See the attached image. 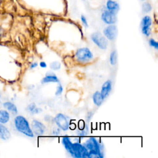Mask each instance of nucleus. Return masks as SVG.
<instances>
[{
	"label": "nucleus",
	"mask_w": 158,
	"mask_h": 158,
	"mask_svg": "<svg viewBox=\"0 0 158 158\" xmlns=\"http://www.w3.org/2000/svg\"><path fill=\"white\" fill-rule=\"evenodd\" d=\"M83 145L88 151V157H103L102 148L95 138H89Z\"/></svg>",
	"instance_id": "nucleus-1"
},
{
	"label": "nucleus",
	"mask_w": 158,
	"mask_h": 158,
	"mask_svg": "<svg viewBox=\"0 0 158 158\" xmlns=\"http://www.w3.org/2000/svg\"><path fill=\"white\" fill-rule=\"evenodd\" d=\"M14 126L16 130L28 137H33L34 133L28 120L22 115H17L14 118Z\"/></svg>",
	"instance_id": "nucleus-2"
},
{
	"label": "nucleus",
	"mask_w": 158,
	"mask_h": 158,
	"mask_svg": "<svg viewBox=\"0 0 158 158\" xmlns=\"http://www.w3.org/2000/svg\"><path fill=\"white\" fill-rule=\"evenodd\" d=\"M72 156L74 157H88V151L84 145L79 143L72 144Z\"/></svg>",
	"instance_id": "nucleus-3"
},
{
	"label": "nucleus",
	"mask_w": 158,
	"mask_h": 158,
	"mask_svg": "<svg viewBox=\"0 0 158 158\" xmlns=\"http://www.w3.org/2000/svg\"><path fill=\"white\" fill-rule=\"evenodd\" d=\"M57 126L64 131L67 130L70 127V118L68 116L59 113L57 114L54 118Z\"/></svg>",
	"instance_id": "nucleus-4"
},
{
	"label": "nucleus",
	"mask_w": 158,
	"mask_h": 158,
	"mask_svg": "<svg viewBox=\"0 0 158 158\" xmlns=\"http://www.w3.org/2000/svg\"><path fill=\"white\" fill-rule=\"evenodd\" d=\"M77 59L81 62H86L91 60L93 54L91 51L87 48H82L78 49L75 54Z\"/></svg>",
	"instance_id": "nucleus-5"
},
{
	"label": "nucleus",
	"mask_w": 158,
	"mask_h": 158,
	"mask_svg": "<svg viewBox=\"0 0 158 158\" xmlns=\"http://www.w3.org/2000/svg\"><path fill=\"white\" fill-rule=\"evenodd\" d=\"M94 43L101 49H106L107 46V41L106 38L100 33L95 32L91 36Z\"/></svg>",
	"instance_id": "nucleus-6"
},
{
	"label": "nucleus",
	"mask_w": 158,
	"mask_h": 158,
	"mask_svg": "<svg viewBox=\"0 0 158 158\" xmlns=\"http://www.w3.org/2000/svg\"><path fill=\"white\" fill-rule=\"evenodd\" d=\"M101 19L102 21L107 24H114L117 21L116 12L108 9L105 10L101 15Z\"/></svg>",
	"instance_id": "nucleus-7"
},
{
	"label": "nucleus",
	"mask_w": 158,
	"mask_h": 158,
	"mask_svg": "<svg viewBox=\"0 0 158 158\" xmlns=\"http://www.w3.org/2000/svg\"><path fill=\"white\" fill-rule=\"evenodd\" d=\"M31 128L34 134L38 136H41L44 134L46 130V127L42 122L37 120H33L31 122Z\"/></svg>",
	"instance_id": "nucleus-8"
},
{
	"label": "nucleus",
	"mask_w": 158,
	"mask_h": 158,
	"mask_svg": "<svg viewBox=\"0 0 158 158\" xmlns=\"http://www.w3.org/2000/svg\"><path fill=\"white\" fill-rule=\"evenodd\" d=\"M151 24L152 20L149 16L146 15L143 18L141 22V30L142 33L147 36L150 35Z\"/></svg>",
	"instance_id": "nucleus-9"
},
{
	"label": "nucleus",
	"mask_w": 158,
	"mask_h": 158,
	"mask_svg": "<svg viewBox=\"0 0 158 158\" xmlns=\"http://www.w3.org/2000/svg\"><path fill=\"white\" fill-rule=\"evenodd\" d=\"M103 32L106 38L112 41L114 40L117 36V28L115 25L110 24L104 30Z\"/></svg>",
	"instance_id": "nucleus-10"
},
{
	"label": "nucleus",
	"mask_w": 158,
	"mask_h": 158,
	"mask_svg": "<svg viewBox=\"0 0 158 158\" xmlns=\"http://www.w3.org/2000/svg\"><path fill=\"white\" fill-rule=\"evenodd\" d=\"M112 88V83L110 80H107L104 83V84L102 86L101 90V94L104 99H105L109 94Z\"/></svg>",
	"instance_id": "nucleus-11"
},
{
	"label": "nucleus",
	"mask_w": 158,
	"mask_h": 158,
	"mask_svg": "<svg viewBox=\"0 0 158 158\" xmlns=\"http://www.w3.org/2000/svg\"><path fill=\"white\" fill-rule=\"evenodd\" d=\"M10 138V132L3 123H0V139L7 140Z\"/></svg>",
	"instance_id": "nucleus-12"
},
{
	"label": "nucleus",
	"mask_w": 158,
	"mask_h": 158,
	"mask_svg": "<svg viewBox=\"0 0 158 158\" xmlns=\"http://www.w3.org/2000/svg\"><path fill=\"white\" fill-rule=\"evenodd\" d=\"M3 106L7 110L12 112L14 114H16L18 112L17 107H16V106L10 101L4 102L3 103Z\"/></svg>",
	"instance_id": "nucleus-13"
},
{
	"label": "nucleus",
	"mask_w": 158,
	"mask_h": 158,
	"mask_svg": "<svg viewBox=\"0 0 158 158\" xmlns=\"http://www.w3.org/2000/svg\"><path fill=\"white\" fill-rule=\"evenodd\" d=\"M62 143L64 148L67 150V151L71 155L72 154V143L70 138L67 136H64L62 139Z\"/></svg>",
	"instance_id": "nucleus-14"
},
{
	"label": "nucleus",
	"mask_w": 158,
	"mask_h": 158,
	"mask_svg": "<svg viewBox=\"0 0 158 158\" xmlns=\"http://www.w3.org/2000/svg\"><path fill=\"white\" fill-rule=\"evenodd\" d=\"M10 114L7 110L0 109V123L5 124L9 121Z\"/></svg>",
	"instance_id": "nucleus-15"
},
{
	"label": "nucleus",
	"mask_w": 158,
	"mask_h": 158,
	"mask_svg": "<svg viewBox=\"0 0 158 158\" xmlns=\"http://www.w3.org/2000/svg\"><path fill=\"white\" fill-rule=\"evenodd\" d=\"M104 100L101 93L99 91H96L93 95V101L94 104L97 106H99L101 105Z\"/></svg>",
	"instance_id": "nucleus-16"
},
{
	"label": "nucleus",
	"mask_w": 158,
	"mask_h": 158,
	"mask_svg": "<svg viewBox=\"0 0 158 158\" xmlns=\"http://www.w3.org/2000/svg\"><path fill=\"white\" fill-rule=\"evenodd\" d=\"M107 9L109 10L116 12L119 9V5L115 2L112 0H108L106 3Z\"/></svg>",
	"instance_id": "nucleus-17"
},
{
	"label": "nucleus",
	"mask_w": 158,
	"mask_h": 158,
	"mask_svg": "<svg viewBox=\"0 0 158 158\" xmlns=\"http://www.w3.org/2000/svg\"><path fill=\"white\" fill-rule=\"evenodd\" d=\"M59 79L53 73L51 74H47L43 79L42 82L43 83H49V82H58Z\"/></svg>",
	"instance_id": "nucleus-18"
},
{
	"label": "nucleus",
	"mask_w": 158,
	"mask_h": 158,
	"mask_svg": "<svg viewBox=\"0 0 158 158\" xmlns=\"http://www.w3.org/2000/svg\"><path fill=\"white\" fill-rule=\"evenodd\" d=\"M117 52H116V51H113L110 54V57H109L110 63L112 65H115L117 62Z\"/></svg>",
	"instance_id": "nucleus-19"
},
{
	"label": "nucleus",
	"mask_w": 158,
	"mask_h": 158,
	"mask_svg": "<svg viewBox=\"0 0 158 158\" xmlns=\"http://www.w3.org/2000/svg\"><path fill=\"white\" fill-rule=\"evenodd\" d=\"M152 6L149 2H144L142 5V10L144 12H149L151 10Z\"/></svg>",
	"instance_id": "nucleus-20"
},
{
	"label": "nucleus",
	"mask_w": 158,
	"mask_h": 158,
	"mask_svg": "<svg viewBox=\"0 0 158 158\" xmlns=\"http://www.w3.org/2000/svg\"><path fill=\"white\" fill-rule=\"evenodd\" d=\"M61 64L58 61H54L51 63L50 64V67L51 69L54 70H57L60 68Z\"/></svg>",
	"instance_id": "nucleus-21"
},
{
	"label": "nucleus",
	"mask_w": 158,
	"mask_h": 158,
	"mask_svg": "<svg viewBox=\"0 0 158 158\" xmlns=\"http://www.w3.org/2000/svg\"><path fill=\"white\" fill-rule=\"evenodd\" d=\"M63 91V88H62V86L61 85V84H59L56 88V96H59V95H60L62 94Z\"/></svg>",
	"instance_id": "nucleus-22"
},
{
	"label": "nucleus",
	"mask_w": 158,
	"mask_h": 158,
	"mask_svg": "<svg viewBox=\"0 0 158 158\" xmlns=\"http://www.w3.org/2000/svg\"><path fill=\"white\" fill-rule=\"evenodd\" d=\"M149 43L150 46H152L153 48H154L156 49H158V43L156 41H155L154 39H150L149 41Z\"/></svg>",
	"instance_id": "nucleus-23"
},
{
	"label": "nucleus",
	"mask_w": 158,
	"mask_h": 158,
	"mask_svg": "<svg viewBox=\"0 0 158 158\" xmlns=\"http://www.w3.org/2000/svg\"><path fill=\"white\" fill-rule=\"evenodd\" d=\"M36 107V105H35V103H31V104H30L29 105H28V106H27V110L29 112L31 113L32 111L35 109V108Z\"/></svg>",
	"instance_id": "nucleus-24"
},
{
	"label": "nucleus",
	"mask_w": 158,
	"mask_h": 158,
	"mask_svg": "<svg viewBox=\"0 0 158 158\" xmlns=\"http://www.w3.org/2000/svg\"><path fill=\"white\" fill-rule=\"evenodd\" d=\"M87 126L85 125V123L83 122V121L82 120H80L79 122H78V129L80 130H82L83 129H85Z\"/></svg>",
	"instance_id": "nucleus-25"
},
{
	"label": "nucleus",
	"mask_w": 158,
	"mask_h": 158,
	"mask_svg": "<svg viewBox=\"0 0 158 158\" xmlns=\"http://www.w3.org/2000/svg\"><path fill=\"white\" fill-rule=\"evenodd\" d=\"M81 20L83 24L84 25V26H85L86 27H88V22H87V20H86V17L84 15L81 16Z\"/></svg>",
	"instance_id": "nucleus-26"
},
{
	"label": "nucleus",
	"mask_w": 158,
	"mask_h": 158,
	"mask_svg": "<svg viewBox=\"0 0 158 158\" xmlns=\"http://www.w3.org/2000/svg\"><path fill=\"white\" fill-rule=\"evenodd\" d=\"M60 132V128H59L58 127L54 128L52 130V134L54 135H58Z\"/></svg>",
	"instance_id": "nucleus-27"
},
{
	"label": "nucleus",
	"mask_w": 158,
	"mask_h": 158,
	"mask_svg": "<svg viewBox=\"0 0 158 158\" xmlns=\"http://www.w3.org/2000/svg\"><path fill=\"white\" fill-rule=\"evenodd\" d=\"M41 111H42V109H41V108H38V107H36L35 108V109L32 111L31 114H37L40 113Z\"/></svg>",
	"instance_id": "nucleus-28"
},
{
	"label": "nucleus",
	"mask_w": 158,
	"mask_h": 158,
	"mask_svg": "<svg viewBox=\"0 0 158 158\" xmlns=\"http://www.w3.org/2000/svg\"><path fill=\"white\" fill-rule=\"evenodd\" d=\"M40 66L41 67H42V68H45V67H46L47 64H46V63L45 62L42 61V62H41L40 63Z\"/></svg>",
	"instance_id": "nucleus-29"
},
{
	"label": "nucleus",
	"mask_w": 158,
	"mask_h": 158,
	"mask_svg": "<svg viewBox=\"0 0 158 158\" xmlns=\"http://www.w3.org/2000/svg\"><path fill=\"white\" fill-rule=\"evenodd\" d=\"M37 65H38V64H37L36 62H33V63H32V64L30 65V68H31V69H34V68H35L36 67H37Z\"/></svg>",
	"instance_id": "nucleus-30"
},
{
	"label": "nucleus",
	"mask_w": 158,
	"mask_h": 158,
	"mask_svg": "<svg viewBox=\"0 0 158 158\" xmlns=\"http://www.w3.org/2000/svg\"><path fill=\"white\" fill-rule=\"evenodd\" d=\"M0 97H1V94H0Z\"/></svg>",
	"instance_id": "nucleus-31"
}]
</instances>
